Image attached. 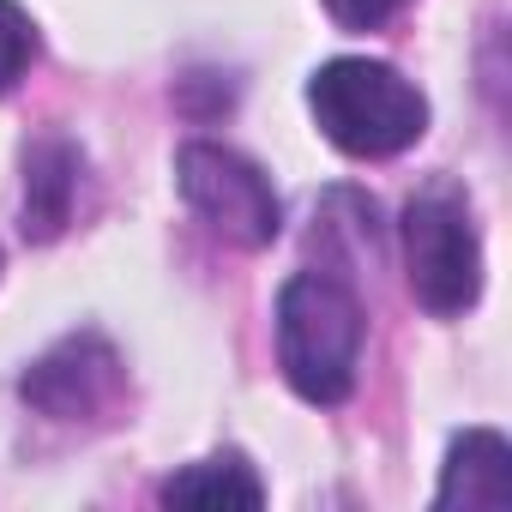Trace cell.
Listing matches in <instances>:
<instances>
[{"mask_svg": "<svg viewBox=\"0 0 512 512\" xmlns=\"http://www.w3.org/2000/svg\"><path fill=\"white\" fill-rule=\"evenodd\" d=\"M362 362V302L332 272H302L278 290V368L296 398L344 404Z\"/></svg>", "mask_w": 512, "mask_h": 512, "instance_id": "cell-1", "label": "cell"}, {"mask_svg": "<svg viewBox=\"0 0 512 512\" xmlns=\"http://www.w3.org/2000/svg\"><path fill=\"white\" fill-rule=\"evenodd\" d=\"M308 109H314L320 133L344 157H362V163L398 157L428 133V97L398 67L362 61V55L326 61L308 79Z\"/></svg>", "mask_w": 512, "mask_h": 512, "instance_id": "cell-2", "label": "cell"}, {"mask_svg": "<svg viewBox=\"0 0 512 512\" xmlns=\"http://www.w3.org/2000/svg\"><path fill=\"white\" fill-rule=\"evenodd\" d=\"M404 278H410V296L440 320L476 308L482 235H476L470 193L458 181H428L410 193V205H404Z\"/></svg>", "mask_w": 512, "mask_h": 512, "instance_id": "cell-3", "label": "cell"}, {"mask_svg": "<svg viewBox=\"0 0 512 512\" xmlns=\"http://www.w3.org/2000/svg\"><path fill=\"white\" fill-rule=\"evenodd\" d=\"M175 187H181L187 211L235 247H272L284 229V205H278L266 169L241 151H229V145H211V139L181 145L175 151Z\"/></svg>", "mask_w": 512, "mask_h": 512, "instance_id": "cell-4", "label": "cell"}, {"mask_svg": "<svg viewBox=\"0 0 512 512\" xmlns=\"http://www.w3.org/2000/svg\"><path fill=\"white\" fill-rule=\"evenodd\" d=\"M19 398L49 422L103 428L127 410V362L103 332H67L19 374Z\"/></svg>", "mask_w": 512, "mask_h": 512, "instance_id": "cell-5", "label": "cell"}, {"mask_svg": "<svg viewBox=\"0 0 512 512\" xmlns=\"http://www.w3.org/2000/svg\"><path fill=\"white\" fill-rule=\"evenodd\" d=\"M19 229L25 241H61L79 217L85 187V151L61 133H37L19 157Z\"/></svg>", "mask_w": 512, "mask_h": 512, "instance_id": "cell-6", "label": "cell"}, {"mask_svg": "<svg viewBox=\"0 0 512 512\" xmlns=\"http://www.w3.org/2000/svg\"><path fill=\"white\" fill-rule=\"evenodd\" d=\"M434 506H446V512L452 506H464V512H500V506H512V446H506V434L464 428L446 446Z\"/></svg>", "mask_w": 512, "mask_h": 512, "instance_id": "cell-7", "label": "cell"}, {"mask_svg": "<svg viewBox=\"0 0 512 512\" xmlns=\"http://www.w3.org/2000/svg\"><path fill=\"white\" fill-rule=\"evenodd\" d=\"M157 500L163 506H266V482L241 452H217V458L175 470L157 488Z\"/></svg>", "mask_w": 512, "mask_h": 512, "instance_id": "cell-8", "label": "cell"}, {"mask_svg": "<svg viewBox=\"0 0 512 512\" xmlns=\"http://www.w3.org/2000/svg\"><path fill=\"white\" fill-rule=\"evenodd\" d=\"M37 61V25L19 0H0V97H7Z\"/></svg>", "mask_w": 512, "mask_h": 512, "instance_id": "cell-9", "label": "cell"}, {"mask_svg": "<svg viewBox=\"0 0 512 512\" xmlns=\"http://www.w3.org/2000/svg\"><path fill=\"white\" fill-rule=\"evenodd\" d=\"M320 7L344 25V31H380L386 19H398L410 0H320Z\"/></svg>", "mask_w": 512, "mask_h": 512, "instance_id": "cell-10", "label": "cell"}]
</instances>
